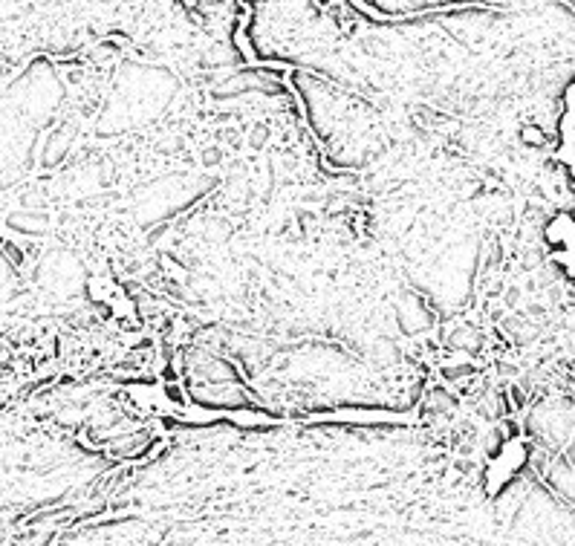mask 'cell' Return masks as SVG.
<instances>
[{
    "label": "cell",
    "mask_w": 575,
    "mask_h": 546,
    "mask_svg": "<svg viewBox=\"0 0 575 546\" xmlns=\"http://www.w3.org/2000/svg\"><path fill=\"white\" fill-rule=\"evenodd\" d=\"M535 422V434L544 445H564L573 440L575 434V402H549L544 408H538L535 416L529 419Z\"/></svg>",
    "instance_id": "1"
}]
</instances>
